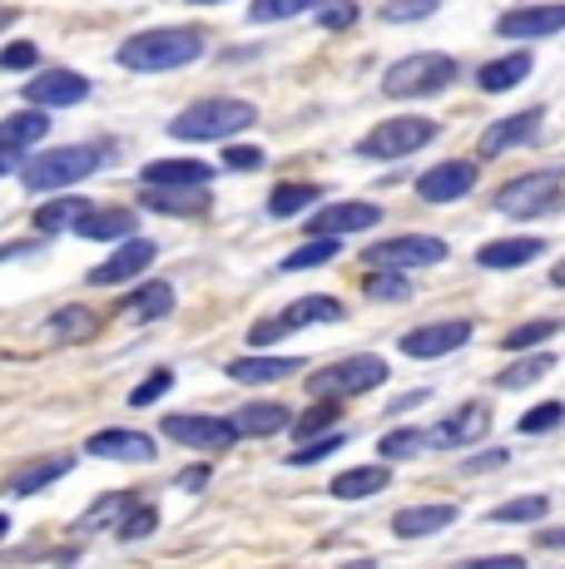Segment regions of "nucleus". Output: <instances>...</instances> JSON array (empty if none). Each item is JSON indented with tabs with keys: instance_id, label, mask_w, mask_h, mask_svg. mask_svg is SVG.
I'll use <instances>...</instances> for the list:
<instances>
[{
	"instance_id": "53",
	"label": "nucleus",
	"mask_w": 565,
	"mask_h": 569,
	"mask_svg": "<svg viewBox=\"0 0 565 569\" xmlns=\"http://www.w3.org/2000/svg\"><path fill=\"white\" fill-rule=\"evenodd\" d=\"M224 163H228V169H258L264 154H258V149H234V144H228L224 149Z\"/></svg>"
},
{
	"instance_id": "62",
	"label": "nucleus",
	"mask_w": 565,
	"mask_h": 569,
	"mask_svg": "<svg viewBox=\"0 0 565 569\" xmlns=\"http://www.w3.org/2000/svg\"><path fill=\"white\" fill-rule=\"evenodd\" d=\"M194 6H219V0H194Z\"/></svg>"
},
{
	"instance_id": "4",
	"label": "nucleus",
	"mask_w": 565,
	"mask_h": 569,
	"mask_svg": "<svg viewBox=\"0 0 565 569\" xmlns=\"http://www.w3.org/2000/svg\"><path fill=\"white\" fill-rule=\"evenodd\" d=\"M452 80H456V60H452V54L427 50V54H407V60L387 64L383 90L393 94V100H422V94L447 90Z\"/></svg>"
},
{
	"instance_id": "41",
	"label": "nucleus",
	"mask_w": 565,
	"mask_h": 569,
	"mask_svg": "<svg viewBox=\"0 0 565 569\" xmlns=\"http://www.w3.org/2000/svg\"><path fill=\"white\" fill-rule=\"evenodd\" d=\"M135 506H139V500L129 496V490H119V496H100V506L85 510V516H80V530H100V525H119V520H125Z\"/></svg>"
},
{
	"instance_id": "42",
	"label": "nucleus",
	"mask_w": 565,
	"mask_h": 569,
	"mask_svg": "<svg viewBox=\"0 0 565 569\" xmlns=\"http://www.w3.org/2000/svg\"><path fill=\"white\" fill-rule=\"evenodd\" d=\"M333 421H338V401H318L303 421H293V436H298V441H313V436H318L323 441V436H333Z\"/></svg>"
},
{
	"instance_id": "10",
	"label": "nucleus",
	"mask_w": 565,
	"mask_h": 569,
	"mask_svg": "<svg viewBox=\"0 0 565 569\" xmlns=\"http://www.w3.org/2000/svg\"><path fill=\"white\" fill-rule=\"evenodd\" d=\"M165 436L179 446H194V451H228L238 441V426H234V416L179 411V416H165Z\"/></svg>"
},
{
	"instance_id": "9",
	"label": "nucleus",
	"mask_w": 565,
	"mask_h": 569,
	"mask_svg": "<svg viewBox=\"0 0 565 569\" xmlns=\"http://www.w3.org/2000/svg\"><path fill=\"white\" fill-rule=\"evenodd\" d=\"M363 262L387 268V272L432 268V262H447V243H442V238H432V233H402V238H387V243H373L363 253Z\"/></svg>"
},
{
	"instance_id": "56",
	"label": "nucleus",
	"mask_w": 565,
	"mask_h": 569,
	"mask_svg": "<svg viewBox=\"0 0 565 569\" xmlns=\"http://www.w3.org/2000/svg\"><path fill=\"white\" fill-rule=\"evenodd\" d=\"M541 550H565V530H541Z\"/></svg>"
},
{
	"instance_id": "30",
	"label": "nucleus",
	"mask_w": 565,
	"mask_h": 569,
	"mask_svg": "<svg viewBox=\"0 0 565 569\" xmlns=\"http://www.w3.org/2000/svg\"><path fill=\"white\" fill-rule=\"evenodd\" d=\"M75 461L70 456H50V461H36V466H26V470H16V476H10V496H36V490H46V486H56V480L65 476V470H70Z\"/></svg>"
},
{
	"instance_id": "21",
	"label": "nucleus",
	"mask_w": 565,
	"mask_h": 569,
	"mask_svg": "<svg viewBox=\"0 0 565 569\" xmlns=\"http://www.w3.org/2000/svg\"><path fill=\"white\" fill-rule=\"evenodd\" d=\"M214 169L204 159H155L145 169V189H204Z\"/></svg>"
},
{
	"instance_id": "31",
	"label": "nucleus",
	"mask_w": 565,
	"mask_h": 569,
	"mask_svg": "<svg viewBox=\"0 0 565 569\" xmlns=\"http://www.w3.org/2000/svg\"><path fill=\"white\" fill-rule=\"evenodd\" d=\"M169 312H174L169 282H145V288L129 292V302H125V317H135V322H155V317H169Z\"/></svg>"
},
{
	"instance_id": "49",
	"label": "nucleus",
	"mask_w": 565,
	"mask_h": 569,
	"mask_svg": "<svg viewBox=\"0 0 565 569\" xmlns=\"http://www.w3.org/2000/svg\"><path fill=\"white\" fill-rule=\"evenodd\" d=\"M333 451H343V436H338V431H333V436H323V441L298 446V451L288 456V466H318L323 456H333Z\"/></svg>"
},
{
	"instance_id": "43",
	"label": "nucleus",
	"mask_w": 565,
	"mask_h": 569,
	"mask_svg": "<svg viewBox=\"0 0 565 569\" xmlns=\"http://www.w3.org/2000/svg\"><path fill=\"white\" fill-rule=\"evenodd\" d=\"M561 421H565V407H561V401H541V407H531L526 416H521L516 431H521V436H546V431H556Z\"/></svg>"
},
{
	"instance_id": "25",
	"label": "nucleus",
	"mask_w": 565,
	"mask_h": 569,
	"mask_svg": "<svg viewBox=\"0 0 565 569\" xmlns=\"http://www.w3.org/2000/svg\"><path fill=\"white\" fill-rule=\"evenodd\" d=\"M234 426L238 436H278L293 431V411L278 407V401H248V407L234 411Z\"/></svg>"
},
{
	"instance_id": "58",
	"label": "nucleus",
	"mask_w": 565,
	"mask_h": 569,
	"mask_svg": "<svg viewBox=\"0 0 565 569\" xmlns=\"http://www.w3.org/2000/svg\"><path fill=\"white\" fill-rule=\"evenodd\" d=\"M551 282H556V288H565V262H556V268H551Z\"/></svg>"
},
{
	"instance_id": "59",
	"label": "nucleus",
	"mask_w": 565,
	"mask_h": 569,
	"mask_svg": "<svg viewBox=\"0 0 565 569\" xmlns=\"http://www.w3.org/2000/svg\"><path fill=\"white\" fill-rule=\"evenodd\" d=\"M343 569H377V560H353V565H343Z\"/></svg>"
},
{
	"instance_id": "2",
	"label": "nucleus",
	"mask_w": 565,
	"mask_h": 569,
	"mask_svg": "<svg viewBox=\"0 0 565 569\" xmlns=\"http://www.w3.org/2000/svg\"><path fill=\"white\" fill-rule=\"evenodd\" d=\"M100 163H105V149H95V144L46 149V154H36L20 169V179H26L30 193H60V189H70V183H80L85 173H95Z\"/></svg>"
},
{
	"instance_id": "60",
	"label": "nucleus",
	"mask_w": 565,
	"mask_h": 569,
	"mask_svg": "<svg viewBox=\"0 0 565 569\" xmlns=\"http://www.w3.org/2000/svg\"><path fill=\"white\" fill-rule=\"evenodd\" d=\"M10 20H16V10H6V6H0V30H6Z\"/></svg>"
},
{
	"instance_id": "6",
	"label": "nucleus",
	"mask_w": 565,
	"mask_h": 569,
	"mask_svg": "<svg viewBox=\"0 0 565 569\" xmlns=\"http://www.w3.org/2000/svg\"><path fill=\"white\" fill-rule=\"evenodd\" d=\"M561 203V173L556 169H541V173H521L496 189L492 208L496 213H511V218H536V213H551Z\"/></svg>"
},
{
	"instance_id": "28",
	"label": "nucleus",
	"mask_w": 565,
	"mask_h": 569,
	"mask_svg": "<svg viewBox=\"0 0 565 569\" xmlns=\"http://www.w3.org/2000/svg\"><path fill=\"white\" fill-rule=\"evenodd\" d=\"M50 134V114L46 109H20V114L0 119V149H10V154H20L26 144H36V139Z\"/></svg>"
},
{
	"instance_id": "12",
	"label": "nucleus",
	"mask_w": 565,
	"mask_h": 569,
	"mask_svg": "<svg viewBox=\"0 0 565 569\" xmlns=\"http://www.w3.org/2000/svg\"><path fill=\"white\" fill-rule=\"evenodd\" d=\"M541 124H546V109H541V104L521 109V114L496 119V124L482 129V144H476V154H482V159H502V154H511V149L531 144V139L541 134Z\"/></svg>"
},
{
	"instance_id": "40",
	"label": "nucleus",
	"mask_w": 565,
	"mask_h": 569,
	"mask_svg": "<svg viewBox=\"0 0 565 569\" xmlns=\"http://www.w3.org/2000/svg\"><path fill=\"white\" fill-rule=\"evenodd\" d=\"M427 446H432L427 431H412V426H402V431H387L383 441H377V456H383V461H407V456L427 451Z\"/></svg>"
},
{
	"instance_id": "46",
	"label": "nucleus",
	"mask_w": 565,
	"mask_h": 569,
	"mask_svg": "<svg viewBox=\"0 0 565 569\" xmlns=\"http://www.w3.org/2000/svg\"><path fill=\"white\" fill-rule=\"evenodd\" d=\"M313 6H323V0H254V20H288Z\"/></svg>"
},
{
	"instance_id": "8",
	"label": "nucleus",
	"mask_w": 565,
	"mask_h": 569,
	"mask_svg": "<svg viewBox=\"0 0 565 569\" xmlns=\"http://www.w3.org/2000/svg\"><path fill=\"white\" fill-rule=\"evenodd\" d=\"M347 308L338 298H328V292H313V298H298L293 308H282L278 317H264V322H254V332H248V342L254 347H268L274 337L282 332H298V327H318V322H343Z\"/></svg>"
},
{
	"instance_id": "24",
	"label": "nucleus",
	"mask_w": 565,
	"mask_h": 569,
	"mask_svg": "<svg viewBox=\"0 0 565 569\" xmlns=\"http://www.w3.org/2000/svg\"><path fill=\"white\" fill-rule=\"evenodd\" d=\"M546 253V243L541 238H496V243H486L482 253H476V262L492 272H511V268H526L531 258Z\"/></svg>"
},
{
	"instance_id": "29",
	"label": "nucleus",
	"mask_w": 565,
	"mask_h": 569,
	"mask_svg": "<svg viewBox=\"0 0 565 569\" xmlns=\"http://www.w3.org/2000/svg\"><path fill=\"white\" fill-rule=\"evenodd\" d=\"M139 203L155 208V213H204L209 208V189H139Z\"/></svg>"
},
{
	"instance_id": "36",
	"label": "nucleus",
	"mask_w": 565,
	"mask_h": 569,
	"mask_svg": "<svg viewBox=\"0 0 565 569\" xmlns=\"http://www.w3.org/2000/svg\"><path fill=\"white\" fill-rule=\"evenodd\" d=\"M318 183H278L274 193H268V213L274 218H293V213H303V208H313L318 203Z\"/></svg>"
},
{
	"instance_id": "38",
	"label": "nucleus",
	"mask_w": 565,
	"mask_h": 569,
	"mask_svg": "<svg viewBox=\"0 0 565 569\" xmlns=\"http://www.w3.org/2000/svg\"><path fill=\"white\" fill-rule=\"evenodd\" d=\"M556 332H561V322H556V317H541V322H526V327H516V332H506L496 347H502V352H521V357H526L531 347L551 342V337H556Z\"/></svg>"
},
{
	"instance_id": "15",
	"label": "nucleus",
	"mask_w": 565,
	"mask_h": 569,
	"mask_svg": "<svg viewBox=\"0 0 565 569\" xmlns=\"http://www.w3.org/2000/svg\"><path fill=\"white\" fill-rule=\"evenodd\" d=\"M556 30H565V6H521L496 20V36L506 40H546Z\"/></svg>"
},
{
	"instance_id": "13",
	"label": "nucleus",
	"mask_w": 565,
	"mask_h": 569,
	"mask_svg": "<svg viewBox=\"0 0 565 569\" xmlns=\"http://www.w3.org/2000/svg\"><path fill=\"white\" fill-rule=\"evenodd\" d=\"M85 94H90V80L75 70H40L36 80L26 84V100L36 109H70V104H80Z\"/></svg>"
},
{
	"instance_id": "23",
	"label": "nucleus",
	"mask_w": 565,
	"mask_h": 569,
	"mask_svg": "<svg viewBox=\"0 0 565 569\" xmlns=\"http://www.w3.org/2000/svg\"><path fill=\"white\" fill-rule=\"evenodd\" d=\"M293 371H303V357H238V362H228V381H238V387H268V381H282Z\"/></svg>"
},
{
	"instance_id": "20",
	"label": "nucleus",
	"mask_w": 565,
	"mask_h": 569,
	"mask_svg": "<svg viewBox=\"0 0 565 569\" xmlns=\"http://www.w3.org/2000/svg\"><path fill=\"white\" fill-rule=\"evenodd\" d=\"M456 516H462V510L447 506V500H437V506H407L393 516V535L397 540H427V535L456 525Z\"/></svg>"
},
{
	"instance_id": "52",
	"label": "nucleus",
	"mask_w": 565,
	"mask_h": 569,
	"mask_svg": "<svg viewBox=\"0 0 565 569\" xmlns=\"http://www.w3.org/2000/svg\"><path fill=\"white\" fill-rule=\"evenodd\" d=\"M456 569H526L521 555H482V560H462Z\"/></svg>"
},
{
	"instance_id": "26",
	"label": "nucleus",
	"mask_w": 565,
	"mask_h": 569,
	"mask_svg": "<svg viewBox=\"0 0 565 569\" xmlns=\"http://www.w3.org/2000/svg\"><path fill=\"white\" fill-rule=\"evenodd\" d=\"M387 486H393V466H353L343 476H333L328 490H333V500H367Z\"/></svg>"
},
{
	"instance_id": "34",
	"label": "nucleus",
	"mask_w": 565,
	"mask_h": 569,
	"mask_svg": "<svg viewBox=\"0 0 565 569\" xmlns=\"http://www.w3.org/2000/svg\"><path fill=\"white\" fill-rule=\"evenodd\" d=\"M551 516V500L546 496H516V500H506V506H496L492 516V525H541Z\"/></svg>"
},
{
	"instance_id": "44",
	"label": "nucleus",
	"mask_w": 565,
	"mask_h": 569,
	"mask_svg": "<svg viewBox=\"0 0 565 569\" xmlns=\"http://www.w3.org/2000/svg\"><path fill=\"white\" fill-rule=\"evenodd\" d=\"M155 530H159V510L155 506H135L125 520L115 525L119 540H145V535H155Z\"/></svg>"
},
{
	"instance_id": "14",
	"label": "nucleus",
	"mask_w": 565,
	"mask_h": 569,
	"mask_svg": "<svg viewBox=\"0 0 565 569\" xmlns=\"http://www.w3.org/2000/svg\"><path fill=\"white\" fill-rule=\"evenodd\" d=\"M476 189V163H466V159H447V163H437V169H427L417 179V193L427 203H452V199H466V193Z\"/></svg>"
},
{
	"instance_id": "1",
	"label": "nucleus",
	"mask_w": 565,
	"mask_h": 569,
	"mask_svg": "<svg viewBox=\"0 0 565 569\" xmlns=\"http://www.w3.org/2000/svg\"><path fill=\"white\" fill-rule=\"evenodd\" d=\"M204 54V30L194 26H159V30H139L119 46V64L135 74H159V70H179L194 64Z\"/></svg>"
},
{
	"instance_id": "50",
	"label": "nucleus",
	"mask_w": 565,
	"mask_h": 569,
	"mask_svg": "<svg viewBox=\"0 0 565 569\" xmlns=\"http://www.w3.org/2000/svg\"><path fill=\"white\" fill-rule=\"evenodd\" d=\"M318 26H323V30H347V26H357V6H353V0H328V6L318 10Z\"/></svg>"
},
{
	"instance_id": "32",
	"label": "nucleus",
	"mask_w": 565,
	"mask_h": 569,
	"mask_svg": "<svg viewBox=\"0 0 565 569\" xmlns=\"http://www.w3.org/2000/svg\"><path fill=\"white\" fill-rule=\"evenodd\" d=\"M551 371H556V357H551V352H526L521 362H511L502 377H496V387H502V391H521V387H536V381H546Z\"/></svg>"
},
{
	"instance_id": "18",
	"label": "nucleus",
	"mask_w": 565,
	"mask_h": 569,
	"mask_svg": "<svg viewBox=\"0 0 565 569\" xmlns=\"http://www.w3.org/2000/svg\"><path fill=\"white\" fill-rule=\"evenodd\" d=\"M85 451L100 456V461H125V466H145L155 461V436L145 431H95L90 441H85Z\"/></svg>"
},
{
	"instance_id": "45",
	"label": "nucleus",
	"mask_w": 565,
	"mask_h": 569,
	"mask_svg": "<svg viewBox=\"0 0 565 569\" xmlns=\"http://www.w3.org/2000/svg\"><path fill=\"white\" fill-rule=\"evenodd\" d=\"M432 10H437V0H387L383 20L387 26H407V20H427Z\"/></svg>"
},
{
	"instance_id": "19",
	"label": "nucleus",
	"mask_w": 565,
	"mask_h": 569,
	"mask_svg": "<svg viewBox=\"0 0 565 569\" xmlns=\"http://www.w3.org/2000/svg\"><path fill=\"white\" fill-rule=\"evenodd\" d=\"M373 223H383V208L377 203H333V208H323V213H313L308 233L313 238H347Z\"/></svg>"
},
{
	"instance_id": "11",
	"label": "nucleus",
	"mask_w": 565,
	"mask_h": 569,
	"mask_svg": "<svg viewBox=\"0 0 565 569\" xmlns=\"http://www.w3.org/2000/svg\"><path fill=\"white\" fill-rule=\"evenodd\" d=\"M472 342V322L466 317H452V322H427V327H412L402 337V357L412 362H437V357H452L456 347Z\"/></svg>"
},
{
	"instance_id": "5",
	"label": "nucleus",
	"mask_w": 565,
	"mask_h": 569,
	"mask_svg": "<svg viewBox=\"0 0 565 569\" xmlns=\"http://www.w3.org/2000/svg\"><path fill=\"white\" fill-rule=\"evenodd\" d=\"M387 381V362L373 352H357V357H343V362L313 371L308 391L318 401H343V397H367L373 387H383Z\"/></svg>"
},
{
	"instance_id": "17",
	"label": "nucleus",
	"mask_w": 565,
	"mask_h": 569,
	"mask_svg": "<svg viewBox=\"0 0 565 569\" xmlns=\"http://www.w3.org/2000/svg\"><path fill=\"white\" fill-rule=\"evenodd\" d=\"M159 248L149 243V238H129V243H119L115 248V258L110 262H100V268H90V288H115V282H129V278H139V272L155 262Z\"/></svg>"
},
{
	"instance_id": "27",
	"label": "nucleus",
	"mask_w": 565,
	"mask_h": 569,
	"mask_svg": "<svg viewBox=\"0 0 565 569\" xmlns=\"http://www.w3.org/2000/svg\"><path fill=\"white\" fill-rule=\"evenodd\" d=\"M531 50H516V54H502V60H492V64H482V74H476V84H482L486 94H506V90H516L521 80L531 74Z\"/></svg>"
},
{
	"instance_id": "33",
	"label": "nucleus",
	"mask_w": 565,
	"mask_h": 569,
	"mask_svg": "<svg viewBox=\"0 0 565 569\" xmlns=\"http://www.w3.org/2000/svg\"><path fill=\"white\" fill-rule=\"evenodd\" d=\"M85 213H90V203H85L80 193H65V199L36 208V228H40V233H60V228H75V223H80Z\"/></svg>"
},
{
	"instance_id": "48",
	"label": "nucleus",
	"mask_w": 565,
	"mask_h": 569,
	"mask_svg": "<svg viewBox=\"0 0 565 569\" xmlns=\"http://www.w3.org/2000/svg\"><path fill=\"white\" fill-rule=\"evenodd\" d=\"M40 64V50H36V40H16V46H6L0 50V70H36Z\"/></svg>"
},
{
	"instance_id": "16",
	"label": "nucleus",
	"mask_w": 565,
	"mask_h": 569,
	"mask_svg": "<svg viewBox=\"0 0 565 569\" xmlns=\"http://www.w3.org/2000/svg\"><path fill=\"white\" fill-rule=\"evenodd\" d=\"M492 431V401H462L447 421L432 431V446H472V441H482V436Z\"/></svg>"
},
{
	"instance_id": "37",
	"label": "nucleus",
	"mask_w": 565,
	"mask_h": 569,
	"mask_svg": "<svg viewBox=\"0 0 565 569\" xmlns=\"http://www.w3.org/2000/svg\"><path fill=\"white\" fill-rule=\"evenodd\" d=\"M363 292L373 302H407L412 298V282H407V272H387V268H373L363 278Z\"/></svg>"
},
{
	"instance_id": "54",
	"label": "nucleus",
	"mask_w": 565,
	"mask_h": 569,
	"mask_svg": "<svg viewBox=\"0 0 565 569\" xmlns=\"http://www.w3.org/2000/svg\"><path fill=\"white\" fill-rule=\"evenodd\" d=\"M199 486H209V470H184V476H179V490H199Z\"/></svg>"
},
{
	"instance_id": "7",
	"label": "nucleus",
	"mask_w": 565,
	"mask_h": 569,
	"mask_svg": "<svg viewBox=\"0 0 565 569\" xmlns=\"http://www.w3.org/2000/svg\"><path fill=\"white\" fill-rule=\"evenodd\" d=\"M432 139H437V124H432V119L402 114V119L377 124L373 134L357 144V154H367V159H407V154H417V149H427Z\"/></svg>"
},
{
	"instance_id": "51",
	"label": "nucleus",
	"mask_w": 565,
	"mask_h": 569,
	"mask_svg": "<svg viewBox=\"0 0 565 569\" xmlns=\"http://www.w3.org/2000/svg\"><path fill=\"white\" fill-rule=\"evenodd\" d=\"M511 461V451H506V446H492V451H482V456H476V461H466L462 470H466V476H482V470H502Z\"/></svg>"
},
{
	"instance_id": "3",
	"label": "nucleus",
	"mask_w": 565,
	"mask_h": 569,
	"mask_svg": "<svg viewBox=\"0 0 565 569\" xmlns=\"http://www.w3.org/2000/svg\"><path fill=\"white\" fill-rule=\"evenodd\" d=\"M254 119H258V109L248 100H199L184 109V114H174L169 134L174 139H234Z\"/></svg>"
},
{
	"instance_id": "47",
	"label": "nucleus",
	"mask_w": 565,
	"mask_h": 569,
	"mask_svg": "<svg viewBox=\"0 0 565 569\" xmlns=\"http://www.w3.org/2000/svg\"><path fill=\"white\" fill-rule=\"evenodd\" d=\"M169 387H174V371H165V367H159L155 377H145V381H139L135 391H129V407H149V401H159V397H165Z\"/></svg>"
},
{
	"instance_id": "55",
	"label": "nucleus",
	"mask_w": 565,
	"mask_h": 569,
	"mask_svg": "<svg viewBox=\"0 0 565 569\" xmlns=\"http://www.w3.org/2000/svg\"><path fill=\"white\" fill-rule=\"evenodd\" d=\"M427 397H432V391H407V397H397V401H393V411H412V407H422Z\"/></svg>"
},
{
	"instance_id": "35",
	"label": "nucleus",
	"mask_w": 565,
	"mask_h": 569,
	"mask_svg": "<svg viewBox=\"0 0 565 569\" xmlns=\"http://www.w3.org/2000/svg\"><path fill=\"white\" fill-rule=\"evenodd\" d=\"M50 332L65 337V342H90V337L100 332V317L75 302V308H60L56 317H50Z\"/></svg>"
},
{
	"instance_id": "22",
	"label": "nucleus",
	"mask_w": 565,
	"mask_h": 569,
	"mask_svg": "<svg viewBox=\"0 0 565 569\" xmlns=\"http://www.w3.org/2000/svg\"><path fill=\"white\" fill-rule=\"evenodd\" d=\"M135 213L129 208H90V213L75 223L80 238H95V243H129L135 238Z\"/></svg>"
},
{
	"instance_id": "39",
	"label": "nucleus",
	"mask_w": 565,
	"mask_h": 569,
	"mask_svg": "<svg viewBox=\"0 0 565 569\" xmlns=\"http://www.w3.org/2000/svg\"><path fill=\"white\" fill-rule=\"evenodd\" d=\"M338 238H313V243H303L298 248V253H288V258H282L278 262V268L282 272H308V268H323V262H333V258H338Z\"/></svg>"
},
{
	"instance_id": "57",
	"label": "nucleus",
	"mask_w": 565,
	"mask_h": 569,
	"mask_svg": "<svg viewBox=\"0 0 565 569\" xmlns=\"http://www.w3.org/2000/svg\"><path fill=\"white\" fill-rule=\"evenodd\" d=\"M20 163V154H10V149H0V173H10Z\"/></svg>"
},
{
	"instance_id": "61",
	"label": "nucleus",
	"mask_w": 565,
	"mask_h": 569,
	"mask_svg": "<svg viewBox=\"0 0 565 569\" xmlns=\"http://www.w3.org/2000/svg\"><path fill=\"white\" fill-rule=\"evenodd\" d=\"M6 530H10V520H6V516H0V535H6Z\"/></svg>"
}]
</instances>
